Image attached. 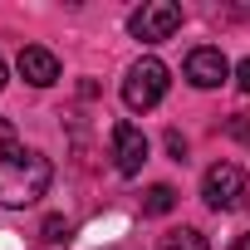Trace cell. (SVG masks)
<instances>
[{
  "instance_id": "cell-6",
  "label": "cell",
  "mask_w": 250,
  "mask_h": 250,
  "mask_svg": "<svg viewBox=\"0 0 250 250\" xmlns=\"http://www.w3.org/2000/svg\"><path fill=\"white\" fill-rule=\"evenodd\" d=\"M187 79H191L196 88H221V83L230 79V64H226V54H221V49L201 44V49H191V54H187Z\"/></svg>"
},
{
  "instance_id": "cell-14",
  "label": "cell",
  "mask_w": 250,
  "mask_h": 250,
  "mask_svg": "<svg viewBox=\"0 0 250 250\" xmlns=\"http://www.w3.org/2000/svg\"><path fill=\"white\" fill-rule=\"evenodd\" d=\"M230 250H250V230H245V235H235V245H230Z\"/></svg>"
},
{
  "instance_id": "cell-13",
  "label": "cell",
  "mask_w": 250,
  "mask_h": 250,
  "mask_svg": "<svg viewBox=\"0 0 250 250\" xmlns=\"http://www.w3.org/2000/svg\"><path fill=\"white\" fill-rule=\"evenodd\" d=\"M235 83L250 93V59H240V64H235Z\"/></svg>"
},
{
  "instance_id": "cell-3",
  "label": "cell",
  "mask_w": 250,
  "mask_h": 250,
  "mask_svg": "<svg viewBox=\"0 0 250 250\" xmlns=\"http://www.w3.org/2000/svg\"><path fill=\"white\" fill-rule=\"evenodd\" d=\"M245 191H250V182H245V172H240L235 162H216V167H206V177H201V196H206L211 211H235V206L245 201Z\"/></svg>"
},
{
  "instance_id": "cell-10",
  "label": "cell",
  "mask_w": 250,
  "mask_h": 250,
  "mask_svg": "<svg viewBox=\"0 0 250 250\" xmlns=\"http://www.w3.org/2000/svg\"><path fill=\"white\" fill-rule=\"evenodd\" d=\"M64 235H69V221L64 216H49L44 221V240H64Z\"/></svg>"
},
{
  "instance_id": "cell-15",
  "label": "cell",
  "mask_w": 250,
  "mask_h": 250,
  "mask_svg": "<svg viewBox=\"0 0 250 250\" xmlns=\"http://www.w3.org/2000/svg\"><path fill=\"white\" fill-rule=\"evenodd\" d=\"M10 83V69H5V59H0V88H5Z\"/></svg>"
},
{
  "instance_id": "cell-8",
  "label": "cell",
  "mask_w": 250,
  "mask_h": 250,
  "mask_svg": "<svg viewBox=\"0 0 250 250\" xmlns=\"http://www.w3.org/2000/svg\"><path fill=\"white\" fill-rule=\"evenodd\" d=\"M157 250H211V245H206V235H201V230L182 226V230H167V235L157 240Z\"/></svg>"
},
{
  "instance_id": "cell-9",
  "label": "cell",
  "mask_w": 250,
  "mask_h": 250,
  "mask_svg": "<svg viewBox=\"0 0 250 250\" xmlns=\"http://www.w3.org/2000/svg\"><path fill=\"white\" fill-rule=\"evenodd\" d=\"M172 206H177V191H172L167 182H157V187L143 196V211H147V216H167Z\"/></svg>"
},
{
  "instance_id": "cell-5",
  "label": "cell",
  "mask_w": 250,
  "mask_h": 250,
  "mask_svg": "<svg viewBox=\"0 0 250 250\" xmlns=\"http://www.w3.org/2000/svg\"><path fill=\"white\" fill-rule=\"evenodd\" d=\"M143 162H147V138H143V128L118 123V128H113V167H118L123 177H133V172H143Z\"/></svg>"
},
{
  "instance_id": "cell-12",
  "label": "cell",
  "mask_w": 250,
  "mask_h": 250,
  "mask_svg": "<svg viewBox=\"0 0 250 250\" xmlns=\"http://www.w3.org/2000/svg\"><path fill=\"white\" fill-rule=\"evenodd\" d=\"M167 152H172V157H177V162H182V157H187V143H182V138H177V133H167Z\"/></svg>"
},
{
  "instance_id": "cell-4",
  "label": "cell",
  "mask_w": 250,
  "mask_h": 250,
  "mask_svg": "<svg viewBox=\"0 0 250 250\" xmlns=\"http://www.w3.org/2000/svg\"><path fill=\"white\" fill-rule=\"evenodd\" d=\"M128 30H133L143 44H162V40H172V35L182 30V5H172V0H152V5L133 10Z\"/></svg>"
},
{
  "instance_id": "cell-7",
  "label": "cell",
  "mask_w": 250,
  "mask_h": 250,
  "mask_svg": "<svg viewBox=\"0 0 250 250\" xmlns=\"http://www.w3.org/2000/svg\"><path fill=\"white\" fill-rule=\"evenodd\" d=\"M15 69H20V79H25V83H35V88L59 83V59H54L44 44H25V49H20V59H15Z\"/></svg>"
},
{
  "instance_id": "cell-1",
  "label": "cell",
  "mask_w": 250,
  "mask_h": 250,
  "mask_svg": "<svg viewBox=\"0 0 250 250\" xmlns=\"http://www.w3.org/2000/svg\"><path fill=\"white\" fill-rule=\"evenodd\" d=\"M49 182H54L49 157L25 147L15 138V128L0 118V206H30L49 191Z\"/></svg>"
},
{
  "instance_id": "cell-11",
  "label": "cell",
  "mask_w": 250,
  "mask_h": 250,
  "mask_svg": "<svg viewBox=\"0 0 250 250\" xmlns=\"http://www.w3.org/2000/svg\"><path fill=\"white\" fill-rule=\"evenodd\" d=\"M226 133L240 138V143H250V123H245V118H230V123H226Z\"/></svg>"
},
{
  "instance_id": "cell-2",
  "label": "cell",
  "mask_w": 250,
  "mask_h": 250,
  "mask_svg": "<svg viewBox=\"0 0 250 250\" xmlns=\"http://www.w3.org/2000/svg\"><path fill=\"white\" fill-rule=\"evenodd\" d=\"M167 64L162 59H138L133 69H128V79H123V103H128L133 113H147V108H157L162 98H167Z\"/></svg>"
}]
</instances>
